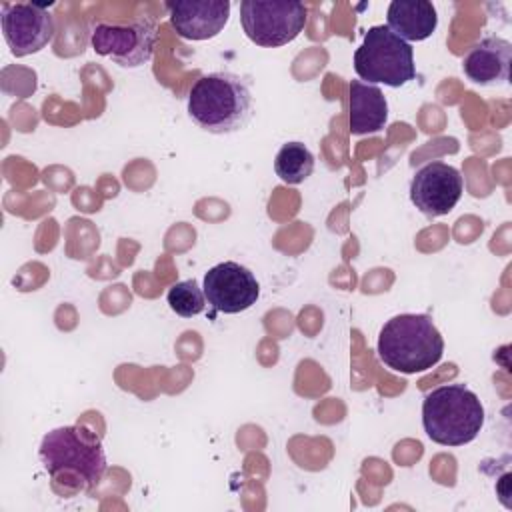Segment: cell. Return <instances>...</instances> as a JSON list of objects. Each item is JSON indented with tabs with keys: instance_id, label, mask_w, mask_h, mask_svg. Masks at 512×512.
Returning a JSON list of instances; mask_svg holds the SVG:
<instances>
[{
	"instance_id": "obj_1",
	"label": "cell",
	"mask_w": 512,
	"mask_h": 512,
	"mask_svg": "<svg viewBox=\"0 0 512 512\" xmlns=\"http://www.w3.org/2000/svg\"><path fill=\"white\" fill-rule=\"evenodd\" d=\"M188 114L196 126L210 134H232L252 118V92L248 82L228 70L200 76L188 94Z\"/></svg>"
},
{
	"instance_id": "obj_2",
	"label": "cell",
	"mask_w": 512,
	"mask_h": 512,
	"mask_svg": "<svg viewBox=\"0 0 512 512\" xmlns=\"http://www.w3.org/2000/svg\"><path fill=\"white\" fill-rule=\"evenodd\" d=\"M378 358L400 374L426 372L444 354V338L428 314H398L378 334Z\"/></svg>"
},
{
	"instance_id": "obj_3",
	"label": "cell",
	"mask_w": 512,
	"mask_h": 512,
	"mask_svg": "<svg viewBox=\"0 0 512 512\" xmlns=\"http://www.w3.org/2000/svg\"><path fill=\"white\" fill-rule=\"evenodd\" d=\"M426 436L442 446H464L484 426V406L464 384H446L430 390L422 402Z\"/></svg>"
},
{
	"instance_id": "obj_4",
	"label": "cell",
	"mask_w": 512,
	"mask_h": 512,
	"mask_svg": "<svg viewBox=\"0 0 512 512\" xmlns=\"http://www.w3.org/2000/svg\"><path fill=\"white\" fill-rule=\"evenodd\" d=\"M38 456L52 478L70 476L86 488H92L106 472V454L100 440L80 426L50 430L40 442Z\"/></svg>"
},
{
	"instance_id": "obj_5",
	"label": "cell",
	"mask_w": 512,
	"mask_h": 512,
	"mask_svg": "<svg viewBox=\"0 0 512 512\" xmlns=\"http://www.w3.org/2000/svg\"><path fill=\"white\" fill-rule=\"evenodd\" d=\"M354 70L366 84L400 88L414 80V48L388 26H370L354 52Z\"/></svg>"
},
{
	"instance_id": "obj_6",
	"label": "cell",
	"mask_w": 512,
	"mask_h": 512,
	"mask_svg": "<svg viewBox=\"0 0 512 512\" xmlns=\"http://www.w3.org/2000/svg\"><path fill=\"white\" fill-rule=\"evenodd\" d=\"M308 8L296 0H242L240 22L248 40L262 48H278L298 38Z\"/></svg>"
},
{
	"instance_id": "obj_7",
	"label": "cell",
	"mask_w": 512,
	"mask_h": 512,
	"mask_svg": "<svg viewBox=\"0 0 512 512\" xmlns=\"http://www.w3.org/2000/svg\"><path fill=\"white\" fill-rule=\"evenodd\" d=\"M90 44L98 56L110 58L122 68H138L152 58L156 26L144 16L122 24L98 22L90 30Z\"/></svg>"
},
{
	"instance_id": "obj_8",
	"label": "cell",
	"mask_w": 512,
	"mask_h": 512,
	"mask_svg": "<svg viewBox=\"0 0 512 512\" xmlns=\"http://www.w3.org/2000/svg\"><path fill=\"white\" fill-rule=\"evenodd\" d=\"M0 20L4 40L16 58L40 52L54 38V16L42 4L4 2Z\"/></svg>"
},
{
	"instance_id": "obj_9",
	"label": "cell",
	"mask_w": 512,
	"mask_h": 512,
	"mask_svg": "<svg viewBox=\"0 0 512 512\" xmlns=\"http://www.w3.org/2000/svg\"><path fill=\"white\" fill-rule=\"evenodd\" d=\"M208 304L222 314H238L256 304L260 284L256 276L238 262H220L204 274L202 282Z\"/></svg>"
},
{
	"instance_id": "obj_10",
	"label": "cell",
	"mask_w": 512,
	"mask_h": 512,
	"mask_svg": "<svg viewBox=\"0 0 512 512\" xmlns=\"http://www.w3.org/2000/svg\"><path fill=\"white\" fill-rule=\"evenodd\" d=\"M464 192L458 168L434 160L416 170L410 182V200L426 216L436 218L454 210Z\"/></svg>"
},
{
	"instance_id": "obj_11",
	"label": "cell",
	"mask_w": 512,
	"mask_h": 512,
	"mask_svg": "<svg viewBox=\"0 0 512 512\" xmlns=\"http://www.w3.org/2000/svg\"><path fill=\"white\" fill-rule=\"evenodd\" d=\"M170 24L184 40H208L218 36L230 18L228 0H176L168 2Z\"/></svg>"
},
{
	"instance_id": "obj_12",
	"label": "cell",
	"mask_w": 512,
	"mask_h": 512,
	"mask_svg": "<svg viewBox=\"0 0 512 512\" xmlns=\"http://www.w3.org/2000/svg\"><path fill=\"white\" fill-rule=\"evenodd\" d=\"M512 44L500 36H486L462 60V70L474 84L498 86L510 78Z\"/></svg>"
},
{
	"instance_id": "obj_13",
	"label": "cell",
	"mask_w": 512,
	"mask_h": 512,
	"mask_svg": "<svg viewBox=\"0 0 512 512\" xmlns=\"http://www.w3.org/2000/svg\"><path fill=\"white\" fill-rule=\"evenodd\" d=\"M348 92L350 132L356 136H364L384 130L388 122V102L382 90L362 80H350Z\"/></svg>"
},
{
	"instance_id": "obj_14",
	"label": "cell",
	"mask_w": 512,
	"mask_h": 512,
	"mask_svg": "<svg viewBox=\"0 0 512 512\" xmlns=\"http://www.w3.org/2000/svg\"><path fill=\"white\" fill-rule=\"evenodd\" d=\"M386 20V26L408 44L430 38L438 26L436 8L428 0H392Z\"/></svg>"
},
{
	"instance_id": "obj_15",
	"label": "cell",
	"mask_w": 512,
	"mask_h": 512,
	"mask_svg": "<svg viewBox=\"0 0 512 512\" xmlns=\"http://www.w3.org/2000/svg\"><path fill=\"white\" fill-rule=\"evenodd\" d=\"M274 172L284 184H300L314 172V154L302 142H286L274 158Z\"/></svg>"
},
{
	"instance_id": "obj_16",
	"label": "cell",
	"mask_w": 512,
	"mask_h": 512,
	"mask_svg": "<svg viewBox=\"0 0 512 512\" xmlns=\"http://www.w3.org/2000/svg\"><path fill=\"white\" fill-rule=\"evenodd\" d=\"M166 300L172 312H176L182 318H192L200 314L206 306L204 290H200V286L194 280H182L172 284L166 294Z\"/></svg>"
}]
</instances>
